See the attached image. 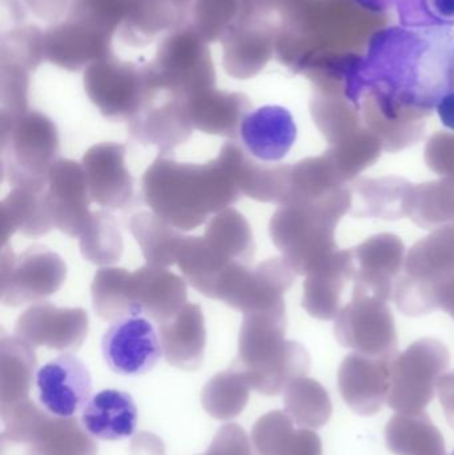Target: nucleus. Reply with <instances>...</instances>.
Listing matches in <instances>:
<instances>
[{
  "label": "nucleus",
  "instance_id": "nucleus-1",
  "mask_svg": "<svg viewBox=\"0 0 454 455\" xmlns=\"http://www.w3.org/2000/svg\"><path fill=\"white\" fill-rule=\"evenodd\" d=\"M346 96L378 111L426 117L454 90L453 27H389L373 35L365 58L346 69Z\"/></svg>",
  "mask_w": 454,
  "mask_h": 455
},
{
  "label": "nucleus",
  "instance_id": "nucleus-2",
  "mask_svg": "<svg viewBox=\"0 0 454 455\" xmlns=\"http://www.w3.org/2000/svg\"><path fill=\"white\" fill-rule=\"evenodd\" d=\"M143 196L165 223L191 230L228 210L242 194L219 157L208 164H184L162 154L144 173Z\"/></svg>",
  "mask_w": 454,
  "mask_h": 455
},
{
  "label": "nucleus",
  "instance_id": "nucleus-3",
  "mask_svg": "<svg viewBox=\"0 0 454 455\" xmlns=\"http://www.w3.org/2000/svg\"><path fill=\"white\" fill-rule=\"evenodd\" d=\"M351 188L322 204L282 205L269 224L272 241L296 275H308L338 251L336 227L351 211Z\"/></svg>",
  "mask_w": 454,
  "mask_h": 455
},
{
  "label": "nucleus",
  "instance_id": "nucleus-4",
  "mask_svg": "<svg viewBox=\"0 0 454 455\" xmlns=\"http://www.w3.org/2000/svg\"><path fill=\"white\" fill-rule=\"evenodd\" d=\"M2 116L3 173L15 188L44 189L48 173L58 162L55 124L37 112Z\"/></svg>",
  "mask_w": 454,
  "mask_h": 455
},
{
  "label": "nucleus",
  "instance_id": "nucleus-5",
  "mask_svg": "<svg viewBox=\"0 0 454 455\" xmlns=\"http://www.w3.org/2000/svg\"><path fill=\"white\" fill-rule=\"evenodd\" d=\"M454 277V227L434 229L407 254L404 272L394 286L400 312L420 317L437 310L436 288Z\"/></svg>",
  "mask_w": 454,
  "mask_h": 455
},
{
  "label": "nucleus",
  "instance_id": "nucleus-6",
  "mask_svg": "<svg viewBox=\"0 0 454 455\" xmlns=\"http://www.w3.org/2000/svg\"><path fill=\"white\" fill-rule=\"evenodd\" d=\"M450 350L436 339H421L391 361L388 406L397 413L426 411L437 382L450 366Z\"/></svg>",
  "mask_w": 454,
  "mask_h": 455
},
{
  "label": "nucleus",
  "instance_id": "nucleus-7",
  "mask_svg": "<svg viewBox=\"0 0 454 455\" xmlns=\"http://www.w3.org/2000/svg\"><path fill=\"white\" fill-rule=\"evenodd\" d=\"M296 273L283 257L267 259L256 267L244 262L231 265L219 278L213 299L226 302L244 315L285 307V291Z\"/></svg>",
  "mask_w": 454,
  "mask_h": 455
},
{
  "label": "nucleus",
  "instance_id": "nucleus-8",
  "mask_svg": "<svg viewBox=\"0 0 454 455\" xmlns=\"http://www.w3.org/2000/svg\"><path fill=\"white\" fill-rule=\"evenodd\" d=\"M335 336L344 347L370 357L394 358L397 331L386 301L354 291L352 301L335 321Z\"/></svg>",
  "mask_w": 454,
  "mask_h": 455
},
{
  "label": "nucleus",
  "instance_id": "nucleus-9",
  "mask_svg": "<svg viewBox=\"0 0 454 455\" xmlns=\"http://www.w3.org/2000/svg\"><path fill=\"white\" fill-rule=\"evenodd\" d=\"M63 259L43 245H34L15 256L2 254V301L10 307L40 302L56 293L66 280Z\"/></svg>",
  "mask_w": 454,
  "mask_h": 455
},
{
  "label": "nucleus",
  "instance_id": "nucleus-10",
  "mask_svg": "<svg viewBox=\"0 0 454 455\" xmlns=\"http://www.w3.org/2000/svg\"><path fill=\"white\" fill-rule=\"evenodd\" d=\"M104 363L114 373L135 377L151 371L163 357L156 326L144 315L114 321L101 339Z\"/></svg>",
  "mask_w": 454,
  "mask_h": 455
},
{
  "label": "nucleus",
  "instance_id": "nucleus-11",
  "mask_svg": "<svg viewBox=\"0 0 454 455\" xmlns=\"http://www.w3.org/2000/svg\"><path fill=\"white\" fill-rule=\"evenodd\" d=\"M354 291L381 301L394 299V286L404 272L407 251L399 235L380 233L352 248Z\"/></svg>",
  "mask_w": 454,
  "mask_h": 455
},
{
  "label": "nucleus",
  "instance_id": "nucleus-12",
  "mask_svg": "<svg viewBox=\"0 0 454 455\" xmlns=\"http://www.w3.org/2000/svg\"><path fill=\"white\" fill-rule=\"evenodd\" d=\"M36 387L43 408L67 419L83 411L92 397V377L79 357L64 353L36 371Z\"/></svg>",
  "mask_w": 454,
  "mask_h": 455
},
{
  "label": "nucleus",
  "instance_id": "nucleus-13",
  "mask_svg": "<svg viewBox=\"0 0 454 455\" xmlns=\"http://www.w3.org/2000/svg\"><path fill=\"white\" fill-rule=\"evenodd\" d=\"M44 202L53 228L80 237L90 221L91 195L82 164L58 160L48 173Z\"/></svg>",
  "mask_w": 454,
  "mask_h": 455
},
{
  "label": "nucleus",
  "instance_id": "nucleus-14",
  "mask_svg": "<svg viewBox=\"0 0 454 455\" xmlns=\"http://www.w3.org/2000/svg\"><path fill=\"white\" fill-rule=\"evenodd\" d=\"M124 146L103 143L83 157L91 199L108 211H123L135 202V181L125 167Z\"/></svg>",
  "mask_w": 454,
  "mask_h": 455
},
{
  "label": "nucleus",
  "instance_id": "nucleus-15",
  "mask_svg": "<svg viewBox=\"0 0 454 455\" xmlns=\"http://www.w3.org/2000/svg\"><path fill=\"white\" fill-rule=\"evenodd\" d=\"M352 353L339 369V390L346 405L360 416H373L388 403L391 361Z\"/></svg>",
  "mask_w": 454,
  "mask_h": 455
},
{
  "label": "nucleus",
  "instance_id": "nucleus-16",
  "mask_svg": "<svg viewBox=\"0 0 454 455\" xmlns=\"http://www.w3.org/2000/svg\"><path fill=\"white\" fill-rule=\"evenodd\" d=\"M298 136L292 114L284 107L264 106L248 112L239 128L243 148L259 162L277 163L287 156Z\"/></svg>",
  "mask_w": 454,
  "mask_h": 455
},
{
  "label": "nucleus",
  "instance_id": "nucleus-17",
  "mask_svg": "<svg viewBox=\"0 0 454 455\" xmlns=\"http://www.w3.org/2000/svg\"><path fill=\"white\" fill-rule=\"evenodd\" d=\"M88 95L101 114L115 119H131L151 96L147 77L119 67H95L85 79Z\"/></svg>",
  "mask_w": 454,
  "mask_h": 455
},
{
  "label": "nucleus",
  "instance_id": "nucleus-18",
  "mask_svg": "<svg viewBox=\"0 0 454 455\" xmlns=\"http://www.w3.org/2000/svg\"><path fill=\"white\" fill-rule=\"evenodd\" d=\"M219 159L231 173L240 194L259 202L284 204L291 165H264L263 162H256L236 141L227 143Z\"/></svg>",
  "mask_w": 454,
  "mask_h": 455
},
{
  "label": "nucleus",
  "instance_id": "nucleus-19",
  "mask_svg": "<svg viewBox=\"0 0 454 455\" xmlns=\"http://www.w3.org/2000/svg\"><path fill=\"white\" fill-rule=\"evenodd\" d=\"M130 293L135 315H146L159 323L171 320L187 304L183 278L154 265L131 273Z\"/></svg>",
  "mask_w": 454,
  "mask_h": 455
},
{
  "label": "nucleus",
  "instance_id": "nucleus-20",
  "mask_svg": "<svg viewBox=\"0 0 454 455\" xmlns=\"http://www.w3.org/2000/svg\"><path fill=\"white\" fill-rule=\"evenodd\" d=\"M354 278L352 249L336 251L307 275L303 307L322 321L336 320L341 312L344 286Z\"/></svg>",
  "mask_w": 454,
  "mask_h": 455
},
{
  "label": "nucleus",
  "instance_id": "nucleus-21",
  "mask_svg": "<svg viewBox=\"0 0 454 455\" xmlns=\"http://www.w3.org/2000/svg\"><path fill=\"white\" fill-rule=\"evenodd\" d=\"M131 135L143 144L156 146L162 154H171L175 147L188 140L192 135L191 122L181 99L171 96L170 100L154 106L151 100L130 119Z\"/></svg>",
  "mask_w": 454,
  "mask_h": 455
},
{
  "label": "nucleus",
  "instance_id": "nucleus-22",
  "mask_svg": "<svg viewBox=\"0 0 454 455\" xmlns=\"http://www.w3.org/2000/svg\"><path fill=\"white\" fill-rule=\"evenodd\" d=\"M413 184L397 176L352 181V216L362 219L400 220L410 213Z\"/></svg>",
  "mask_w": 454,
  "mask_h": 455
},
{
  "label": "nucleus",
  "instance_id": "nucleus-23",
  "mask_svg": "<svg viewBox=\"0 0 454 455\" xmlns=\"http://www.w3.org/2000/svg\"><path fill=\"white\" fill-rule=\"evenodd\" d=\"M82 427L100 441H122L132 437L138 427V408L130 393L106 389L96 393L83 409Z\"/></svg>",
  "mask_w": 454,
  "mask_h": 455
},
{
  "label": "nucleus",
  "instance_id": "nucleus-24",
  "mask_svg": "<svg viewBox=\"0 0 454 455\" xmlns=\"http://www.w3.org/2000/svg\"><path fill=\"white\" fill-rule=\"evenodd\" d=\"M192 127L210 135L226 136L236 140L239 128L251 103L239 93H224L218 91H202L184 101Z\"/></svg>",
  "mask_w": 454,
  "mask_h": 455
},
{
  "label": "nucleus",
  "instance_id": "nucleus-25",
  "mask_svg": "<svg viewBox=\"0 0 454 455\" xmlns=\"http://www.w3.org/2000/svg\"><path fill=\"white\" fill-rule=\"evenodd\" d=\"M386 443L394 455H448L442 432L426 411L392 417Z\"/></svg>",
  "mask_w": 454,
  "mask_h": 455
},
{
  "label": "nucleus",
  "instance_id": "nucleus-26",
  "mask_svg": "<svg viewBox=\"0 0 454 455\" xmlns=\"http://www.w3.org/2000/svg\"><path fill=\"white\" fill-rule=\"evenodd\" d=\"M43 192L44 189L15 188L3 200L4 241L15 230L29 237H36L52 229Z\"/></svg>",
  "mask_w": 454,
  "mask_h": 455
},
{
  "label": "nucleus",
  "instance_id": "nucleus-27",
  "mask_svg": "<svg viewBox=\"0 0 454 455\" xmlns=\"http://www.w3.org/2000/svg\"><path fill=\"white\" fill-rule=\"evenodd\" d=\"M130 229L148 265L163 267L178 261L186 237L159 216L154 212L136 213L131 219Z\"/></svg>",
  "mask_w": 454,
  "mask_h": 455
},
{
  "label": "nucleus",
  "instance_id": "nucleus-28",
  "mask_svg": "<svg viewBox=\"0 0 454 455\" xmlns=\"http://www.w3.org/2000/svg\"><path fill=\"white\" fill-rule=\"evenodd\" d=\"M408 218L424 229L454 227L453 179L442 178L413 187Z\"/></svg>",
  "mask_w": 454,
  "mask_h": 455
},
{
  "label": "nucleus",
  "instance_id": "nucleus-29",
  "mask_svg": "<svg viewBox=\"0 0 454 455\" xmlns=\"http://www.w3.org/2000/svg\"><path fill=\"white\" fill-rule=\"evenodd\" d=\"M384 152L380 139L367 127L333 144L324 152L344 183L354 181L360 173L372 167Z\"/></svg>",
  "mask_w": 454,
  "mask_h": 455
},
{
  "label": "nucleus",
  "instance_id": "nucleus-30",
  "mask_svg": "<svg viewBox=\"0 0 454 455\" xmlns=\"http://www.w3.org/2000/svg\"><path fill=\"white\" fill-rule=\"evenodd\" d=\"M130 272L117 267H103L93 278L92 305L99 317L106 321L133 315L130 296Z\"/></svg>",
  "mask_w": 454,
  "mask_h": 455
},
{
  "label": "nucleus",
  "instance_id": "nucleus-31",
  "mask_svg": "<svg viewBox=\"0 0 454 455\" xmlns=\"http://www.w3.org/2000/svg\"><path fill=\"white\" fill-rule=\"evenodd\" d=\"M83 257L93 264H112L119 261L123 240L114 216L107 212L91 213L90 221L80 235Z\"/></svg>",
  "mask_w": 454,
  "mask_h": 455
},
{
  "label": "nucleus",
  "instance_id": "nucleus-32",
  "mask_svg": "<svg viewBox=\"0 0 454 455\" xmlns=\"http://www.w3.org/2000/svg\"><path fill=\"white\" fill-rule=\"evenodd\" d=\"M288 403L301 425L315 429L324 427L332 416L330 395L315 379H304L296 382L288 395Z\"/></svg>",
  "mask_w": 454,
  "mask_h": 455
},
{
  "label": "nucleus",
  "instance_id": "nucleus-33",
  "mask_svg": "<svg viewBox=\"0 0 454 455\" xmlns=\"http://www.w3.org/2000/svg\"><path fill=\"white\" fill-rule=\"evenodd\" d=\"M424 154L429 170L454 180V133H434L428 139Z\"/></svg>",
  "mask_w": 454,
  "mask_h": 455
},
{
  "label": "nucleus",
  "instance_id": "nucleus-34",
  "mask_svg": "<svg viewBox=\"0 0 454 455\" xmlns=\"http://www.w3.org/2000/svg\"><path fill=\"white\" fill-rule=\"evenodd\" d=\"M437 395L447 421L454 429V371L445 373L437 382Z\"/></svg>",
  "mask_w": 454,
  "mask_h": 455
},
{
  "label": "nucleus",
  "instance_id": "nucleus-35",
  "mask_svg": "<svg viewBox=\"0 0 454 455\" xmlns=\"http://www.w3.org/2000/svg\"><path fill=\"white\" fill-rule=\"evenodd\" d=\"M426 3L440 26H454V0H426Z\"/></svg>",
  "mask_w": 454,
  "mask_h": 455
},
{
  "label": "nucleus",
  "instance_id": "nucleus-36",
  "mask_svg": "<svg viewBox=\"0 0 454 455\" xmlns=\"http://www.w3.org/2000/svg\"><path fill=\"white\" fill-rule=\"evenodd\" d=\"M436 304L437 309L444 310L454 318V277L437 286Z\"/></svg>",
  "mask_w": 454,
  "mask_h": 455
},
{
  "label": "nucleus",
  "instance_id": "nucleus-37",
  "mask_svg": "<svg viewBox=\"0 0 454 455\" xmlns=\"http://www.w3.org/2000/svg\"><path fill=\"white\" fill-rule=\"evenodd\" d=\"M436 109L442 124L454 131V90L439 101Z\"/></svg>",
  "mask_w": 454,
  "mask_h": 455
},
{
  "label": "nucleus",
  "instance_id": "nucleus-38",
  "mask_svg": "<svg viewBox=\"0 0 454 455\" xmlns=\"http://www.w3.org/2000/svg\"><path fill=\"white\" fill-rule=\"evenodd\" d=\"M452 455H454V451H453V454H452Z\"/></svg>",
  "mask_w": 454,
  "mask_h": 455
}]
</instances>
